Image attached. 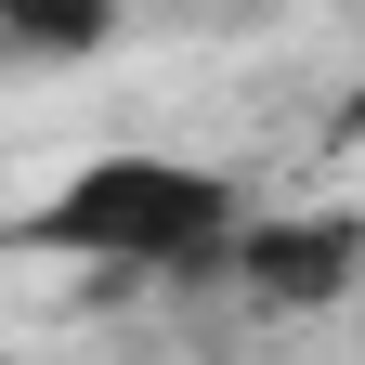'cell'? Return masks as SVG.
<instances>
[{
  "instance_id": "obj_1",
  "label": "cell",
  "mask_w": 365,
  "mask_h": 365,
  "mask_svg": "<svg viewBox=\"0 0 365 365\" xmlns=\"http://www.w3.org/2000/svg\"><path fill=\"white\" fill-rule=\"evenodd\" d=\"M39 248H78L118 274H196L209 248H235V182L182 170V157H91L39 209Z\"/></svg>"
},
{
  "instance_id": "obj_2",
  "label": "cell",
  "mask_w": 365,
  "mask_h": 365,
  "mask_svg": "<svg viewBox=\"0 0 365 365\" xmlns=\"http://www.w3.org/2000/svg\"><path fill=\"white\" fill-rule=\"evenodd\" d=\"M352 261H365V222H261L248 235V287L261 300H327Z\"/></svg>"
},
{
  "instance_id": "obj_3",
  "label": "cell",
  "mask_w": 365,
  "mask_h": 365,
  "mask_svg": "<svg viewBox=\"0 0 365 365\" xmlns=\"http://www.w3.org/2000/svg\"><path fill=\"white\" fill-rule=\"evenodd\" d=\"M105 26L118 0H0V39H26V53H91Z\"/></svg>"
}]
</instances>
